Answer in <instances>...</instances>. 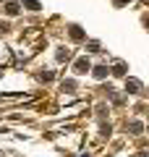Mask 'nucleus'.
I'll list each match as a JSON object with an SVG mask.
<instances>
[{
  "label": "nucleus",
  "mask_w": 149,
  "mask_h": 157,
  "mask_svg": "<svg viewBox=\"0 0 149 157\" xmlns=\"http://www.w3.org/2000/svg\"><path fill=\"white\" fill-rule=\"evenodd\" d=\"M115 3H128V0H115Z\"/></svg>",
  "instance_id": "f03ea898"
},
{
  "label": "nucleus",
  "mask_w": 149,
  "mask_h": 157,
  "mask_svg": "<svg viewBox=\"0 0 149 157\" xmlns=\"http://www.w3.org/2000/svg\"><path fill=\"white\" fill-rule=\"evenodd\" d=\"M76 71H78V73H86V71H89V63H86V60H78V63H76Z\"/></svg>",
  "instance_id": "f257e3e1"
}]
</instances>
